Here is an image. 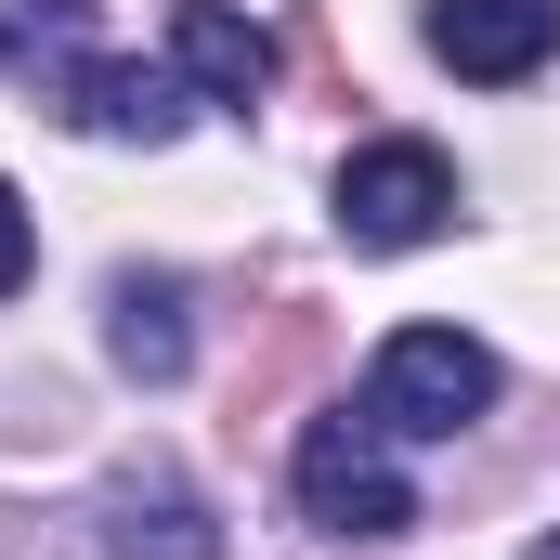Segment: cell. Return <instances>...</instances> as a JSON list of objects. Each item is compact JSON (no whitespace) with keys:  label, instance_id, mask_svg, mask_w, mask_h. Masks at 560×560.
<instances>
[{"label":"cell","instance_id":"9","mask_svg":"<svg viewBox=\"0 0 560 560\" xmlns=\"http://www.w3.org/2000/svg\"><path fill=\"white\" fill-rule=\"evenodd\" d=\"M0 66H13V79L92 66V0H0Z\"/></svg>","mask_w":560,"mask_h":560},{"label":"cell","instance_id":"5","mask_svg":"<svg viewBox=\"0 0 560 560\" xmlns=\"http://www.w3.org/2000/svg\"><path fill=\"white\" fill-rule=\"evenodd\" d=\"M52 92H66V118H79L92 143H170L183 118H196V79H183V66H118V52L66 66Z\"/></svg>","mask_w":560,"mask_h":560},{"label":"cell","instance_id":"2","mask_svg":"<svg viewBox=\"0 0 560 560\" xmlns=\"http://www.w3.org/2000/svg\"><path fill=\"white\" fill-rule=\"evenodd\" d=\"M287 469H300V522H326V535H352V548H392V535L418 522V482L392 469V430L352 418V405L300 430Z\"/></svg>","mask_w":560,"mask_h":560},{"label":"cell","instance_id":"7","mask_svg":"<svg viewBox=\"0 0 560 560\" xmlns=\"http://www.w3.org/2000/svg\"><path fill=\"white\" fill-rule=\"evenodd\" d=\"M105 560H222V522L170 469H118L105 482Z\"/></svg>","mask_w":560,"mask_h":560},{"label":"cell","instance_id":"3","mask_svg":"<svg viewBox=\"0 0 560 560\" xmlns=\"http://www.w3.org/2000/svg\"><path fill=\"white\" fill-rule=\"evenodd\" d=\"M443 222H456L443 143H365V156H339V235L352 248H430Z\"/></svg>","mask_w":560,"mask_h":560},{"label":"cell","instance_id":"1","mask_svg":"<svg viewBox=\"0 0 560 560\" xmlns=\"http://www.w3.org/2000/svg\"><path fill=\"white\" fill-rule=\"evenodd\" d=\"M482 405H495V352L469 326H392L378 365H365V418L392 443H456Z\"/></svg>","mask_w":560,"mask_h":560},{"label":"cell","instance_id":"4","mask_svg":"<svg viewBox=\"0 0 560 560\" xmlns=\"http://www.w3.org/2000/svg\"><path fill=\"white\" fill-rule=\"evenodd\" d=\"M430 52H443L456 79L509 92V79H535L560 52V0H430Z\"/></svg>","mask_w":560,"mask_h":560},{"label":"cell","instance_id":"10","mask_svg":"<svg viewBox=\"0 0 560 560\" xmlns=\"http://www.w3.org/2000/svg\"><path fill=\"white\" fill-rule=\"evenodd\" d=\"M26 275H39V235H26V196L0 183V300H13Z\"/></svg>","mask_w":560,"mask_h":560},{"label":"cell","instance_id":"6","mask_svg":"<svg viewBox=\"0 0 560 560\" xmlns=\"http://www.w3.org/2000/svg\"><path fill=\"white\" fill-rule=\"evenodd\" d=\"M170 66L196 79V105H235V118L275 92V39H261L235 0H183V13H170Z\"/></svg>","mask_w":560,"mask_h":560},{"label":"cell","instance_id":"8","mask_svg":"<svg viewBox=\"0 0 560 560\" xmlns=\"http://www.w3.org/2000/svg\"><path fill=\"white\" fill-rule=\"evenodd\" d=\"M105 352L131 365L143 392H170L196 365V300H183V275H118L105 287Z\"/></svg>","mask_w":560,"mask_h":560},{"label":"cell","instance_id":"11","mask_svg":"<svg viewBox=\"0 0 560 560\" xmlns=\"http://www.w3.org/2000/svg\"><path fill=\"white\" fill-rule=\"evenodd\" d=\"M522 560H560V535H535V548H522Z\"/></svg>","mask_w":560,"mask_h":560}]
</instances>
